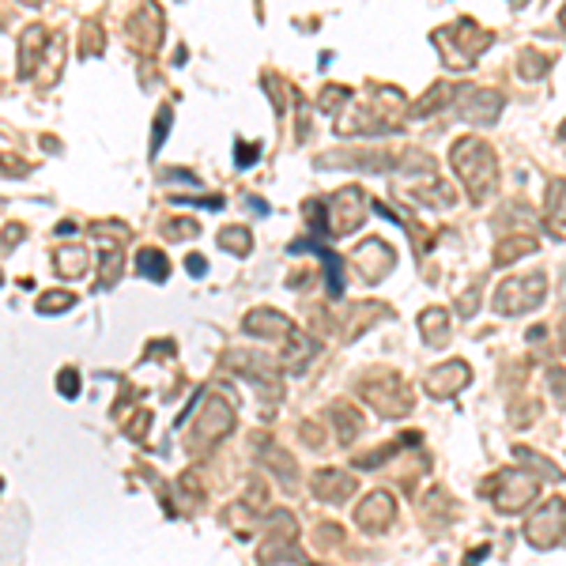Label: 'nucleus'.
<instances>
[{
    "label": "nucleus",
    "instance_id": "nucleus-4",
    "mask_svg": "<svg viewBox=\"0 0 566 566\" xmlns=\"http://www.w3.org/2000/svg\"><path fill=\"white\" fill-rule=\"evenodd\" d=\"M498 495H495V506L498 514H521V509L536 498V491H540V479L528 476V472L521 468H506L498 472Z\"/></svg>",
    "mask_w": 566,
    "mask_h": 566
},
{
    "label": "nucleus",
    "instance_id": "nucleus-13",
    "mask_svg": "<svg viewBox=\"0 0 566 566\" xmlns=\"http://www.w3.org/2000/svg\"><path fill=\"white\" fill-rule=\"evenodd\" d=\"M351 491H355V476H348V472L340 468L313 472V498H321V502H348Z\"/></svg>",
    "mask_w": 566,
    "mask_h": 566
},
{
    "label": "nucleus",
    "instance_id": "nucleus-9",
    "mask_svg": "<svg viewBox=\"0 0 566 566\" xmlns=\"http://www.w3.org/2000/svg\"><path fill=\"white\" fill-rule=\"evenodd\" d=\"M468 382H472V370L453 359V363H445V366H438V370L426 374V393L438 396V401H449V396H457Z\"/></svg>",
    "mask_w": 566,
    "mask_h": 566
},
{
    "label": "nucleus",
    "instance_id": "nucleus-34",
    "mask_svg": "<svg viewBox=\"0 0 566 566\" xmlns=\"http://www.w3.org/2000/svg\"><path fill=\"white\" fill-rule=\"evenodd\" d=\"M563 355H566V325H563Z\"/></svg>",
    "mask_w": 566,
    "mask_h": 566
},
{
    "label": "nucleus",
    "instance_id": "nucleus-15",
    "mask_svg": "<svg viewBox=\"0 0 566 566\" xmlns=\"http://www.w3.org/2000/svg\"><path fill=\"white\" fill-rule=\"evenodd\" d=\"M136 272L147 276V280H155V283H163L166 276H170V261H166V253H159V249H140L136 253Z\"/></svg>",
    "mask_w": 566,
    "mask_h": 566
},
{
    "label": "nucleus",
    "instance_id": "nucleus-5",
    "mask_svg": "<svg viewBox=\"0 0 566 566\" xmlns=\"http://www.w3.org/2000/svg\"><path fill=\"white\" fill-rule=\"evenodd\" d=\"M363 396L382 415H404L412 408V393H408V385L396 374H378L370 382H363Z\"/></svg>",
    "mask_w": 566,
    "mask_h": 566
},
{
    "label": "nucleus",
    "instance_id": "nucleus-19",
    "mask_svg": "<svg viewBox=\"0 0 566 566\" xmlns=\"http://www.w3.org/2000/svg\"><path fill=\"white\" fill-rule=\"evenodd\" d=\"M219 242H223V249H230L234 257H246L249 246H253V234H249V227H223L219 230Z\"/></svg>",
    "mask_w": 566,
    "mask_h": 566
},
{
    "label": "nucleus",
    "instance_id": "nucleus-25",
    "mask_svg": "<svg viewBox=\"0 0 566 566\" xmlns=\"http://www.w3.org/2000/svg\"><path fill=\"white\" fill-rule=\"evenodd\" d=\"M547 68H551V64H547L540 53H525V57H521V76L525 80H540Z\"/></svg>",
    "mask_w": 566,
    "mask_h": 566
},
{
    "label": "nucleus",
    "instance_id": "nucleus-35",
    "mask_svg": "<svg viewBox=\"0 0 566 566\" xmlns=\"http://www.w3.org/2000/svg\"><path fill=\"white\" fill-rule=\"evenodd\" d=\"M559 136H563V140H566V121H563V128H559Z\"/></svg>",
    "mask_w": 566,
    "mask_h": 566
},
{
    "label": "nucleus",
    "instance_id": "nucleus-18",
    "mask_svg": "<svg viewBox=\"0 0 566 566\" xmlns=\"http://www.w3.org/2000/svg\"><path fill=\"white\" fill-rule=\"evenodd\" d=\"M536 249V238H506L502 246L495 249V265H514L517 257H525V253H533Z\"/></svg>",
    "mask_w": 566,
    "mask_h": 566
},
{
    "label": "nucleus",
    "instance_id": "nucleus-11",
    "mask_svg": "<svg viewBox=\"0 0 566 566\" xmlns=\"http://www.w3.org/2000/svg\"><path fill=\"white\" fill-rule=\"evenodd\" d=\"M242 329L249 332V336H268V340H287L291 332H299L291 325V318H283L280 310H253V313H246V321H242Z\"/></svg>",
    "mask_w": 566,
    "mask_h": 566
},
{
    "label": "nucleus",
    "instance_id": "nucleus-20",
    "mask_svg": "<svg viewBox=\"0 0 566 566\" xmlns=\"http://www.w3.org/2000/svg\"><path fill=\"white\" fill-rule=\"evenodd\" d=\"M547 219L555 223V227H566V181H551V189H547Z\"/></svg>",
    "mask_w": 566,
    "mask_h": 566
},
{
    "label": "nucleus",
    "instance_id": "nucleus-32",
    "mask_svg": "<svg viewBox=\"0 0 566 566\" xmlns=\"http://www.w3.org/2000/svg\"><path fill=\"white\" fill-rule=\"evenodd\" d=\"M185 268H189L193 276H200V272H208V261H204L200 253H189V257H185Z\"/></svg>",
    "mask_w": 566,
    "mask_h": 566
},
{
    "label": "nucleus",
    "instance_id": "nucleus-8",
    "mask_svg": "<svg viewBox=\"0 0 566 566\" xmlns=\"http://www.w3.org/2000/svg\"><path fill=\"white\" fill-rule=\"evenodd\" d=\"M351 265L359 268V276H363L366 283H374V280H382L385 272H393L396 253L389 249V242H382V238H370V242H363L355 253H351Z\"/></svg>",
    "mask_w": 566,
    "mask_h": 566
},
{
    "label": "nucleus",
    "instance_id": "nucleus-30",
    "mask_svg": "<svg viewBox=\"0 0 566 566\" xmlns=\"http://www.w3.org/2000/svg\"><path fill=\"white\" fill-rule=\"evenodd\" d=\"M257 159H261V147H253V144H242V140H238V166H253Z\"/></svg>",
    "mask_w": 566,
    "mask_h": 566
},
{
    "label": "nucleus",
    "instance_id": "nucleus-10",
    "mask_svg": "<svg viewBox=\"0 0 566 566\" xmlns=\"http://www.w3.org/2000/svg\"><path fill=\"white\" fill-rule=\"evenodd\" d=\"M393 514H396L393 495L374 491V495H366L363 506L355 509V521H359V528H366V533H382V528H389V521H393Z\"/></svg>",
    "mask_w": 566,
    "mask_h": 566
},
{
    "label": "nucleus",
    "instance_id": "nucleus-26",
    "mask_svg": "<svg viewBox=\"0 0 566 566\" xmlns=\"http://www.w3.org/2000/svg\"><path fill=\"white\" fill-rule=\"evenodd\" d=\"M57 389H61V396H80V374L72 366H64L57 374Z\"/></svg>",
    "mask_w": 566,
    "mask_h": 566
},
{
    "label": "nucleus",
    "instance_id": "nucleus-22",
    "mask_svg": "<svg viewBox=\"0 0 566 566\" xmlns=\"http://www.w3.org/2000/svg\"><path fill=\"white\" fill-rule=\"evenodd\" d=\"M68 306H76V295H72V291H45L38 299L42 313H64Z\"/></svg>",
    "mask_w": 566,
    "mask_h": 566
},
{
    "label": "nucleus",
    "instance_id": "nucleus-21",
    "mask_svg": "<svg viewBox=\"0 0 566 566\" xmlns=\"http://www.w3.org/2000/svg\"><path fill=\"white\" fill-rule=\"evenodd\" d=\"M310 249L321 257V265H325V280H329V295H332V299H340V291H344V283H340V257H332L325 246H310Z\"/></svg>",
    "mask_w": 566,
    "mask_h": 566
},
{
    "label": "nucleus",
    "instance_id": "nucleus-14",
    "mask_svg": "<svg viewBox=\"0 0 566 566\" xmlns=\"http://www.w3.org/2000/svg\"><path fill=\"white\" fill-rule=\"evenodd\" d=\"M38 53L45 57V31L42 27H27L23 38H20V76H31L34 64H42Z\"/></svg>",
    "mask_w": 566,
    "mask_h": 566
},
{
    "label": "nucleus",
    "instance_id": "nucleus-16",
    "mask_svg": "<svg viewBox=\"0 0 566 566\" xmlns=\"http://www.w3.org/2000/svg\"><path fill=\"white\" fill-rule=\"evenodd\" d=\"M419 329H423L426 344H442V340H445V329H449V318H445V310L431 306V310L419 313Z\"/></svg>",
    "mask_w": 566,
    "mask_h": 566
},
{
    "label": "nucleus",
    "instance_id": "nucleus-2",
    "mask_svg": "<svg viewBox=\"0 0 566 566\" xmlns=\"http://www.w3.org/2000/svg\"><path fill=\"white\" fill-rule=\"evenodd\" d=\"M547 295V276L544 272H533V276H509L495 287V310L514 318V313H525V310H536Z\"/></svg>",
    "mask_w": 566,
    "mask_h": 566
},
{
    "label": "nucleus",
    "instance_id": "nucleus-36",
    "mask_svg": "<svg viewBox=\"0 0 566 566\" xmlns=\"http://www.w3.org/2000/svg\"><path fill=\"white\" fill-rule=\"evenodd\" d=\"M559 20H563V23H566V8H563V15H559Z\"/></svg>",
    "mask_w": 566,
    "mask_h": 566
},
{
    "label": "nucleus",
    "instance_id": "nucleus-23",
    "mask_svg": "<svg viewBox=\"0 0 566 566\" xmlns=\"http://www.w3.org/2000/svg\"><path fill=\"white\" fill-rule=\"evenodd\" d=\"M121 265H125L121 246L110 249V257H102V280H98V287H114L117 283V272H121Z\"/></svg>",
    "mask_w": 566,
    "mask_h": 566
},
{
    "label": "nucleus",
    "instance_id": "nucleus-31",
    "mask_svg": "<svg viewBox=\"0 0 566 566\" xmlns=\"http://www.w3.org/2000/svg\"><path fill=\"white\" fill-rule=\"evenodd\" d=\"M551 389L555 393H563V408H566V370H551Z\"/></svg>",
    "mask_w": 566,
    "mask_h": 566
},
{
    "label": "nucleus",
    "instance_id": "nucleus-24",
    "mask_svg": "<svg viewBox=\"0 0 566 566\" xmlns=\"http://www.w3.org/2000/svg\"><path fill=\"white\" fill-rule=\"evenodd\" d=\"M332 415L340 419V438H355V434H359V415L351 412V408H344V404L332 408Z\"/></svg>",
    "mask_w": 566,
    "mask_h": 566
},
{
    "label": "nucleus",
    "instance_id": "nucleus-7",
    "mask_svg": "<svg viewBox=\"0 0 566 566\" xmlns=\"http://www.w3.org/2000/svg\"><path fill=\"white\" fill-rule=\"evenodd\" d=\"M234 426V412L227 408V401H219V396H211L208 404H204V415L197 419V431H193V445L197 449H208V445H216L223 434Z\"/></svg>",
    "mask_w": 566,
    "mask_h": 566
},
{
    "label": "nucleus",
    "instance_id": "nucleus-3",
    "mask_svg": "<svg viewBox=\"0 0 566 566\" xmlns=\"http://www.w3.org/2000/svg\"><path fill=\"white\" fill-rule=\"evenodd\" d=\"M566 536V502L563 498H551V502L540 506V514L528 517L525 521V540L533 547H540V551H547V547H555Z\"/></svg>",
    "mask_w": 566,
    "mask_h": 566
},
{
    "label": "nucleus",
    "instance_id": "nucleus-28",
    "mask_svg": "<svg viewBox=\"0 0 566 566\" xmlns=\"http://www.w3.org/2000/svg\"><path fill=\"white\" fill-rule=\"evenodd\" d=\"M344 98H348V91H344V87H325V98L318 102V106L325 110V114H332V110H336Z\"/></svg>",
    "mask_w": 566,
    "mask_h": 566
},
{
    "label": "nucleus",
    "instance_id": "nucleus-1",
    "mask_svg": "<svg viewBox=\"0 0 566 566\" xmlns=\"http://www.w3.org/2000/svg\"><path fill=\"white\" fill-rule=\"evenodd\" d=\"M453 170L457 178L472 189V200H487L495 193V181H498V159L495 151L479 140V136H465V140L453 144Z\"/></svg>",
    "mask_w": 566,
    "mask_h": 566
},
{
    "label": "nucleus",
    "instance_id": "nucleus-33",
    "mask_svg": "<svg viewBox=\"0 0 566 566\" xmlns=\"http://www.w3.org/2000/svg\"><path fill=\"white\" fill-rule=\"evenodd\" d=\"M487 559V547H479V551L476 555H472V559H465V566H479V563H484Z\"/></svg>",
    "mask_w": 566,
    "mask_h": 566
},
{
    "label": "nucleus",
    "instance_id": "nucleus-6",
    "mask_svg": "<svg viewBox=\"0 0 566 566\" xmlns=\"http://www.w3.org/2000/svg\"><path fill=\"white\" fill-rule=\"evenodd\" d=\"M363 189H340L336 197L325 204V227H329V234H351V230L359 227L366 216H363Z\"/></svg>",
    "mask_w": 566,
    "mask_h": 566
},
{
    "label": "nucleus",
    "instance_id": "nucleus-29",
    "mask_svg": "<svg viewBox=\"0 0 566 566\" xmlns=\"http://www.w3.org/2000/svg\"><path fill=\"white\" fill-rule=\"evenodd\" d=\"M197 223H193V219H178V223H166V234H170V238H185V234H197Z\"/></svg>",
    "mask_w": 566,
    "mask_h": 566
},
{
    "label": "nucleus",
    "instance_id": "nucleus-12",
    "mask_svg": "<svg viewBox=\"0 0 566 566\" xmlns=\"http://www.w3.org/2000/svg\"><path fill=\"white\" fill-rule=\"evenodd\" d=\"M498 110H502V95H495V91H465L461 95V117L472 125H491Z\"/></svg>",
    "mask_w": 566,
    "mask_h": 566
},
{
    "label": "nucleus",
    "instance_id": "nucleus-17",
    "mask_svg": "<svg viewBox=\"0 0 566 566\" xmlns=\"http://www.w3.org/2000/svg\"><path fill=\"white\" fill-rule=\"evenodd\" d=\"M87 268V249L83 246H61L57 249V272L61 276H80Z\"/></svg>",
    "mask_w": 566,
    "mask_h": 566
},
{
    "label": "nucleus",
    "instance_id": "nucleus-27",
    "mask_svg": "<svg viewBox=\"0 0 566 566\" xmlns=\"http://www.w3.org/2000/svg\"><path fill=\"white\" fill-rule=\"evenodd\" d=\"M166 133H170V110H159V117H155V136H151V151H159V147H163Z\"/></svg>",
    "mask_w": 566,
    "mask_h": 566
}]
</instances>
